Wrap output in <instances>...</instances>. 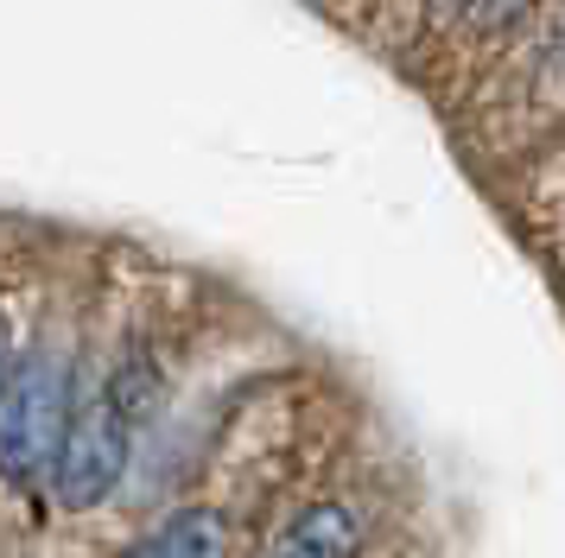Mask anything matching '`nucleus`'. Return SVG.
I'll return each instance as SVG.
<instances>
[{
  "label": "nucleus",
  "mask_w": 565,
  "mask_h": 558,
  "mask_svg": "<svg viewBox=\"0 0 565 558\" xmlns=\"http://www.w3.org/2000/svg\"><path fill=\"white\" fill-rule=\"evenodd\" d=\"M77 412L71 355L57 343H32L0 375V476L13 489H45L64 451V431Z\"/></svg>",
  "instance_id": "obj_1"
},
{
  "label": "nucleus",
  "mask_w": 565,
  "mask_h": 558,
  "mask_svg": "<svg viewBox=\"0 0 565 558\" xmlns=\"http://www.w3.org/2000/svg\"><path fill=\"white\" fill-rule=\"evenodd\" d=\"M103 394L121 406V419H128V426H140V419H147V412L159 406V375H153V362L128 355V362L115 368V380H108Z\"/></svg>",
  "instance_id": "obj_5"
},
{
  "label": "nucleus",
  "mask_w": 565,
  "mask_h": 558,
  "mask_svg": "<svg viewBox=\"0 0 565 558\" xmlns=\"http://www.w3.org/2000/svg\"><path fill=\"white\" fill-rule=\"evenodd\" d=\"M121 558H230V521L216 507H179L140 533Z\"/></svg>",
  "instance_id": "obj_3"
},
{
  "label": "nucleus",
  "mask_w": 565,
  "mask_h": 558,
  "mask_svg": "<svg viewBox=\"0 0 565 558\" xmlns=\"http://www.w3.org/2000/svg\"><path fill=\"white\" fill-rule=\"evenodd\" d=\"M128 457H134V426L121 419V406L96 394V400H77L71 412V431H64V451H57L52 470V495L64 514H89L103 507L121 476H128Z\"/></svg>",
  "instance_id": "obj_2"
},
{
  "label": "nucleus",
  "mask_w": 565,
  "mask_h": 558,
  "mask_svg": "<svg viewBox=\"0 0 565 558\" xmlns=\"http://www.w3.org/2000/svg\"><path fill=\"white\" fill-rule=\"evenodd\" d=\"M527 7H534V0H483L489 20H509V13H527Z\"/></svg>",
  "instance_id": "obj_6"
},
{
  "label": "nucleus",
  "mask_w": 565,
  "mask_h": 558,
  "mask_svg": "<svg viewBox=\"0 0 565 558\" xmlns=\"http://www.w3.org/2000/svg\"><path fill=\"white\" fill-rule=\"evenodd\" d=\"M7 362H13V355H7V318H0V375H7Z\"/></svg>",
  "instance_id": "obj_7"
},
{
  "label": "nucleus",
  "mask_w": 565,
  "mask_h": 558,
  "mask_svg": "<svg viewBox=\"0 0 565 558\" xmlns=\"http://www.w3.org/2000/svg\"><path fill=\"white\" fill-rule=\"evenodd\" d=\"M356 514L343 502H311L292 527L274 539L267 558H356Z\"/></svg>",
  "instance_id": "obj_4"
}]
</instances>
